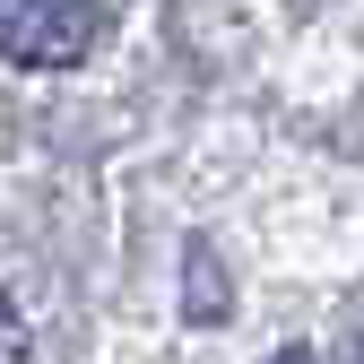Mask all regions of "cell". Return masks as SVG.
Masks as SVG:
<instances>
[{"instance_id":"obj_2","label":"cell","mask_w":364,"mask_h":364,"mask_svg":"<svg viewBox=\"0 0 364 364\" xmlns=\"http://www.w3.org/2000/svg\"><path fill=\"white\" fill-rule=\"evenodd\" d=\"M26 355H35V338H26V321H18L9 304H0V364H26Z\"/></svg>"},{"instance_id":"obj_1","label":"cell","mask_w":364,"mask_h":364,"mask_svg":"<svg viewBox=\"0 0 364 364\" xmlns=\"http://www.w3.org/2000/svg\"><path fill=\"white\" fill-rule=\"evenodd\" d=\"M105 0H0V53L26 70H70L96 53Z\"/></svg>"}]
</instances>
